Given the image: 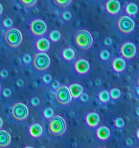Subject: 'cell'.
Segmentation results:
<instances>
[{"mask_svg":"<svg viewBox=\"0 0 139 148\" xmlns=\"http://www.w3.org/2000/svg\"><path fill=\"white\" fill-rule=\"evenodd\" d=\"M28 108L23 103H16L11 109V116L14 120L18 121H23L28 116Z\"/></svg>","mask_w":139,"mask_h":148,"instance_id":"obj_6","label":"cell"},{"mask_svg":"<svg viewBox=\"0 0 139 148\" xmlns=\"http://www.w3.org/2000/svg\"><path fill=\"white\" fill-rule=\"evenodd\" d=\"M120 3L117 0H108L105 4V9L107 12L111 14H116L120 10Z\"/></svg>","mask_w":139,"mask_h":148,"instance_id":"obj_11","label":"cell"},{"mask_svg":"<svg viewBox=\"0 0 139 148\" xmlns=\"http://www.w3.org/2000/svg\"><path fill=\"white\" fill-rule=\"evenodd\" d=\"M18 1L23 7L30 8L36 4L37 0H18Z\"/></svg>","mask_w":139,"mask_h":148,"instance_id":"obj_24","label":"cell"},{"mask_svg":"<svg viewBox=\"0 0 139 148\" xmlns=\"http://www.w3.org/2000/svg\"><path fill=\"white\" fill-rule=\"evenodd\" d=\"M109 56H110V53L107 50H105V49H104V50H102L100 51L99 57L101 58V59H102V60L104 61L108 60Z\"/></svg>","mask_w":139,"mask_h":148,"instance_id":"obj_27","label":"cell"},{"mask_svg":"<svg viewBox=\"0 0 139 148\" xmlns=\"http://www.w3.org/2000/svg\"><path fill=\"white\" fill-rule=\"evenodd\" d=\"M8 76V72L6 69H2L0 71V77L2 78H6Z\"/></svg>","mask_w":139,"mask_h":148,"instance_id":"obj_37","label":"cell"},{"mask_svg":"<svg viewBox=\"0 0 139 148\" xmlns=\"http://www.w3.org/2000/svg\"><path fill=\"white\" fill-rule=\"evenodd\" d=\"M50 58L44 52L36 53L33 58V66L37 71L46 70L50 65Z\"/></svg>","mask_w":139,"mask_h":148,"instance_id":"obj_4","label":"cell"},{"mask_svg":"<svg viewBox=\"0 0 139 148\" xmlns=\"http://www.w3.org/2000/svg\"><path fill=\"white\" fill-rule=\"evenodd\" d=\"M125 143H126V145H127V146H131L132 145V143H133V142H132L131 139H130V138H127V140H126Z\"/></svg>","mask_w":139,"mask_h":148,"instance_id":"obj_40","label":"cell"},{"mask_svg":"<svg viewBox=\"0 0 139 148\" xmlns=\"http://www.w3.org/2000/svg\"><path fill=\"white\" fill-rule=\"evenodd\" d=\"M29 28L34 36H41L47 30V25L43 20L36 19L30 23Z\"/></svg>","mask_w":139,"mask_h":148,"instance_id":"obj_8","label":"cell"},{"mask_svg":"<svg viewBox=\"0 0 139 148\" xmlns=\"http://www.w3.org/2000/svg\"><path fill=\"white\" fill-rule=\"evenodd\" d=\"M95 84H96V86H98V85H101V80H100L99 79H96Z\"/></svg>","mask_w":139,"mask_h":148,"instance_id":"obj_41","label":"cell"},{"mask_svg":"<svg viewBox=\"0 0 139 148\" xmlns=\"http://www.w3.org/2000/svg\"><path fill=\"white\" fill-rule=\"evenodd\" d=\"M73 42L78 49L85 51L91 48L94 40L90 32L83 29L75 32L73 35Z\"/></svg>","mask_w":139,"mask_h":148,"instance_id":"obj_2","label":"cell"},{"mask_svg":"<svg viewBox=\"0 0 139 148\" xmlns=\"http://www.w3.org/2000/svg\"><path fill=\"white\" fill-rule=\"evenodd\" d=\"M113 69L117 72H121L125 69L126 62L122 58H115L111 63Z\"/></svg>","mask_w":139,"mask_h":148,"instance_id":"obj_13","label":"cell"},{"mask_svg":"<svg viewBox=\"0 0 139 148\" xmlns=\"http://www.w3.org/2000/svg\"><path fill=\"white\" fill-rule=\"evenodd\" d=\"M85 121L87 124L91 127H95L99 124L100 116L97 113L91 112L87 114L85 116Z\"/></svg>","mask_w":139,"mask_h":148,"instance_id":"obj_12","label":"cell"},{"mask_svg":"<svg viewBox=\"0 0 139 148\" xmlns=\"http://www.w3.org/2000/svg\"><path fill=\"white\" fill-rule=\"evenodd\" d=\"M98 148H105V147H98Z\"/></svg>","mask_w":139,"mask_h":148,"instance_id":"obj_50","label":"cell"},{"mask_svg":"<svg viewBox=\"0 0 139 148\" xmlns=\"http://www.w3.org/2000/svg\"><path fill=\"white\" fill-rule=\"evenodd\" d=\"M136 148H138V147H136Z\"/></svg>","mask_w":139,"mask_h":148,"instance_id":"obj_51","label":"cell"},{"mask_svg":"<svg viewBox=\"0 0 139 148\" xmlns=\"http://www.w3.org/2000/svg\"><path fill=\"white\" fill-rule=\"evenodd\" d=\"M80 98V101L83 103H85L88 101V95H87L86 93H82L81 95V96L79 97Z\"/></svg>","mask_w":139,"mask_h":148,"instance_id":"obj_34","label":"cell"},{"mask_svg":"<svg viewBox=\"0 0 139 148\" xmlns=\"http://www.w3.org/2000/svg\"><path fill=\"white\" fill-rule=\"evenodd\" d=\"M36 47L39 51L46 52L49 50V47H50V43H49L48 39L45 38H41L36 42Z\"/></svg>","mask_w":139,"mask_h":148,"instance_id":"obj_14","label":"cell"},{"mask_svg":"<svg viewBox=\"0 0 139 148\" xmlns=\"http://www.w3.org/2000/svg\"><path fill=\"white\" fill-rule=\"evenodd\" d=\"M70 91L71 95L73 98L77 99V98H79L81 96V94L83 93V88L79 84H72L69 86Z\"/></svg>","mask_w":139,"mask_h":148,"instance_id":"obj_16","label":"cell"},{"mask_svg":"<svg viewBox=\"0 0 139 148\" xmlns=\"http://www.w3.org/2000/svg\"><path fill=\"white\" fill-rule=\"evenodd\" d=\"M16 85H17L18 87H23V85H24V82H23V79H17V82H16Z\"/></svg>","mask_w":139,"mask_h":148,"instance_id":"obj_39","label":"cell"},{"mask_svg":"<svg viewBox=\"0 0 139 148\" xmlns=\"http://www.w3.org/2000/svg\"><path fill=\"white\" fill-rule=\"evenodd\" d=\"M114 124H115V127L117 128H122L125 125V121L123 120L122 118H119L116 119L115 121H114Z\"/></svg>","mask_w":139,"mask_h":148,"instance_id":"obj_28","label":"cell"},{"mask_svg":"<svg viewBox=\"0 0 139 148\" xmlns=\"http://www.w3.org/2000/svg\"><path fill=\"white\" fill-rule=\"evenodd\" d=\"M110 134H111V132H110L109 129L105 126H101L98 127L96 130L97 137L101 140H106L109 139Z\"/></svg>","mask_w":139,"mask_h":148,"instance_id":"obj_15","label":"cell"},{"mask_svg":"<svg viewBox=\"0 0 139 148\" xmlns=\"http://www.w3.org/2000/svg\"><path fill=\"white\" fill-rule=\"evenodd\" d=\"M110 98L113 100L118 99L121 96V91L118 88H113L109 91Z\"/></svg>","mask_w":139,"mask_h":148,"instance_id":"obj_25","label":"cell"},{"mask_svg":"<svg viewBox=\"0 0 139 148\" xmlns=\"http://www.w3.org/2000/svg\"><path fill=\"white\" fill-rule=\"evenodd\" d=\"M0 90H1V85H0Z\"/></svg>","mask_w":139,"mask_h":148,"instance_id":"obj_49","label":"cell"},{"mask_svg":"<svg viewBox=\"0 0 139 148\" xmlns=\"http://www.w3.org/2000/svg\"><path fill=\"white\" fill-rule=\"evenodd\" d=\"M72 98L69 88L65 85L60 86L55 90L54 99L59 105H67L71 102Z\"/></svg>","mask_w":139,"mask_h":148,"instance_id":"obj_5","label":"cell"},{"mask_svg":"<svg viewBox=\"0 0 139 148\" xmlns=\"http://www.w3.org/2000/svg\"><path fill=\"white\" fill-rule=\"evenodd\" d=\"M22 59H23V63L28 64H30V62H31V56H30L29 54H25L23 55Z\"/></svg>","mask_w":139,"mask_h":148,"instance_id":"obj_32","label":"cell"},{"mask_svg":"<svg viewBox=\"0 0 139 148\" xmlns=\"http://www.w3.org/2000/svg\"><path fill=\"white\" fill-rule=\"evenodd\" d=\"M49 38L51 39V40L53 42H57L58 40H60L61 38V33L59 30H54L52 31H51V33L49 35Z\"/></svg>","mask_w":139,"mask_h":148,"instance_id":"obj_23","label":"cell"},{"mask_svg":"<svg viewBox=\"0 0 139 148\" xmlns=\"http://www.w3.org/2000/svg\"><path fill=\"white\" fill-rule=\"evenodd\" d=\"M117 26L118 30L121 33L124 34H128L134 30V20L129 16L122 15L117 20Z\"/></svg>","mask_w":139,"mask_h":148,"instance_id":"obj_7","label":"cell"},{"mask_svg":"<svg viewBox=\"0 0 139 148\" xmlns=\"http://www.w3.org/2000/svg\"><path fill=\"white\" fill-rule=\"evenodd\" d=\"M54 112L53 109L52 108H46L43 111V116L46 119H50L51 118H52L54 116Z\"/></svg>","mask_w":139,"mask_h":148,"instance_id":"obj_26","label":"cell"},{"mask_svg":"<svg viewBox=\"0 0 139 148\" xmlns=\"http://www.w3.org/2000/svg\"><path fill=\"white\" fill-rule=\"evenodd\" d=\"M51 87H52V89H54V90H56L58 88H59V87H60V84H59V82H58V81L54 80V81H53V82H52Z\"/></svg>","mask_w":139,"mask_h":148,"instance_id":"obj_36","label":"cell"},{"mask_svg":"<svg viewBox=\"0 0 139 148\" xmlns=\"http://www.w3.org/2000/svg\"><path fill=\"white\" fill-rule=\"evenodd\" d=\"M136 92H137L138 95H139V86H138L137 88H136Z\"/></svg>","mask_w":139,"mask_h":148,"instance_id":"obj_46","label":"cell"},{"mask_svg":"<svg viewBox=\"0 0 139 148\" xmlns=\"http://www.w3.org/2000/svg\"><path fill=\"white\" fill-rule=\"evenodd\" d=\"M4 41L10 48H17L23 42V35L17 28H10L4 35Z\"/></svg>","mask_w":139,"mask_h":148,"instance_id":"obj_3","label":"cell"},{"mask_svg":"<svg viewBox=\"0 0 139 148\" xmlns=\"http://www.w3.org/2000/svg\"><path fill=\"white\" fill-rule=\"evenodd\" d=\"M90 69V64L87 60L84 59H78L75 64V69L77 73L84 75L87 73Z\"/></svg>","mask_w":139,"mask_h":148,"instance_id":"obj_10","label":"cell"},{"mask_svg":"<svg viewBox=\"0 0 139 148\" xmlns=\"http://www.w3.org/2000/svg\"><path fill=\"white\" fill-rule=\"evenodd\" d=\"M2 126H3V120H2V119L0 117V128H1V127H2Z\"/></svg>","mask_w":139,"mask_h":148,"instance_id":"obj_43","label":"cell"},{"mask_svg":"<svg viewBox=\"0 0 139 148\" xmlns=\"http://www.w3.org/2000/svg\"><path fill=\"white\" fill-rule=\"evenodd\" d=\"M136 83H137L138 86H139V76H138V77L137 78V80H136Z\"/></svg>","mask_w":139,"mask_h":148,"instance_id":"obj_47","label":"cell"},{"mask_svg":"<svg viewBox=\"0 0 139 148\" xmlns=\"http://www.w3.org/2000/svg\"><path fill=\"white\" fill-rule=\"evenodd\" d=\"M52 3L55 7L58 8L63 9L68 7L71 4L72 0H52Z\"/></svg>","mask_w":139,"mask_h":148,"instance_id":"obj_21","label":"cell"},{"mask_svg":"<svg viewBox=\"0 0 139 148\" xmlns=\"http://www.w3.org/2000/svg\"><path fill=\"white\" fill-rule=\"evenodd\" d=\"M2 12H3V7L2 5H1V3H0V14H1Z\"/></svg>","mask_w":139,"mask_h":148,"instance_id":"obj_42","label":"cell"},{"mask_svg":"<svg viewBox=\"0 0 139 148\" xmlns=\"http://www.w3.org/2000/svg\"><path fill=\"white\" fill-rule=\"evenodd\" d=\"M62 18L65 21H69L72 18V14L69 11H65L62 13Z\"/></svg>","mask_w":139,"mask_h":148,"instance_id":"obj_29","label":"cell"},{"mask_svg":"<svg viewBox=\"0 0 139 148\" xmlns=\"http://www.w3.org/2000/svg\"><path fill=\"white\" fill-rule=\"evenodd\" d=\"M136 114H137L138 116H139V107H138V108H136Z\"/></svg>","mask_w":139,"mask_h":148,"instance_id":"obj_44","label":"cell"},{"mask_svg":"<svg viewBox=\"0 0 139 148\" xmlns=\"http://www.w3.org/2000/svg\"><path fill=\"white\" fill-rule=\"evenodd\" d=\"M66 122L60 116H54L48 124V134L52 137H60L66 131Z\"/></svg>","mask_w":139,"mask_h":148,"instance_id":"obj_1","label":"cell"},{"mask_svg":"<svg viewBox=\"0 0 139 148\" xmlns=\"http://www.w3.org/2000/svg\"><path fill=\"white\" fill-rule=\"evenodd\" d=\"M111 43H112V41H111V39L110 38H106L105 39H104V43L105 46H109L111 45Z\"/></svg>","mask_w":139,"mask_h":148,"instance_id":"obj_38","label":"cell"},{"mask_svg":"<svg viewBox=\"0 0 139 148\" xmlns=\"http://www.w3.org/2000/svg\"><path fill=\"white\" fill-rule=\"evenodd\" d=\"M11 94L12 92L9 88H5L2 92V95H4V97H5V98H9V97H10Z\"/></svg>","mask_w":139,"mask_h":148,"instance_id":"obj_35","label":"cell"},{"mask_svg":"<svg viewBox=\"0 0 139 148\" xmlns=\"http://www.w3.org/2000/svg\"><path fill=\"white\" fill-rule=\"evenodd\" d=\"M3 25L6 27H10L12 26L13 25V21L11 18L10 17H7V18L4 19L2 22Z\"/></svg>","mask_w":139,"mask_h":148,"instance_id":"obj_30","label":"cell"},{"mask_svg":"<svg viewBox=\"0 0 139 148\" xmlns=\"http://www.w3.org/2000/svg\"><path fill=\"white\" fill-rule=\"evenodd\" d=\"M24 148H33V147H30V146H28V147H24Z\"/></svg>","mask_w":139,"mask_h":148,"instance_id":"obj_48","label":"cell"},{"mask_svg":"<svg viewBox=\"0 0 139 148\" xmlns=\"http://www.w3.org/2000/svg\"><path fill=\"white\" fill-rule=\"evenodd\" d=\"M120 53L122 56L127 59H132L136 53V47L134 43L126 42L120 47Z\"/></svg>","mask_w":139,"mask_h":148,"instance_id":"obj_9","label":"cell"},{"mask_svg":"<svg viewBox=\"0 0 139 148\" xmlns=\"http://www.w3.org/2000/svg\"><path fill=\"white\" fill-rule=\"evenodd\" d=\"M11 137L5 130H0V147H6L10 144Z\"/></svg>","mask_w":139,"mask_h":148,"instance_id":"obj_17","label":"cell"},{"mask_svg":"<svg viewBox=\"0 0 139 148\" xmlns=\"http://www.w3.org/2000/svg\"><path fill=\"white\" fill-rule=\"evenodd\" d=\"M98 98L102 103H107L110 99L109 92L107 90H101L100 91L98 95Z\"/></svg>","mask_w":139,"mask_h":148,"instance_id":"obj_22","label":"cell"},{"mask_svg":"<svg viewBox=\"0 0 139 148\" xmlns=\"http://www.w3.org/2000/svg\"><path fill=\"white\" fill-rule=\"evenodd\" d=\"M136 136H137V138L139 140V129L136 132Z\"/></svg>","mask_w":139,"mask_h":148,"instance_id":"obj_45","label":"cell"},{"mask_svg":"<svg viewBox=\"0 0 139 148\" xmlns=\"http://www.w3.org/2000/svg\"><path fill=\"white\" fill-rule=\"evenodd\" d=\"M30 103H31L33 106H37L40 103V100L37 97H34V98H33L30 100Z\"/></svg>","mask_w":139,"mask_h":148,"instance_id":"obj_33","label":"cell"},{"mask_svg":"<svg viewBox=\"0 0 139 148\" xmlns=\"http://www.w3.org/2000/svg\"><path fill=\"white\" fill-rule=\"evenodd\" d=\"M52 80V76L49 74H46L43 76V81L44 82V83L46 84H49Z\"/></svg>","mask_w":139,"mask_h":148,"instance_id":"obj_31","label":"cell"},{"mask_svg":"<svg viewBox=\"0 0 139 148\" xmlns=\"http://www.w3.org/2000/svg\"><path fill=\"white\" fill-rule=\"evenodd\" d=\"M29 134L33 137H39L42 135L43 128L39 124H33L29 127Z\"/></svg>","mask_w":139,"mask_h":148,"instance_id":"obj_18","label":"cell"},{"mask_svg":"<svg viewBox=\"0 0 139 148\" xmlns=\"http://www.w3.org/2000/svg\"><path fill=\"white\" fill-rule=\"evenodd\" d=\"M62 57L67 61H71L75 58V51L71 48H66L62 51Z\"/></svg>","mask_w":139,"mask_h":148,"instance_id":"obj_19","label":"cell"},{"mask_svg":"<svg viewBox=\"0 0 139 148\" xmlns=\"http://www.w3.org/2000/svg\"><path fill=\"white\" fill-rule=\"evenodd\" d=\"M138 11V7L135 3H129L125 7V12L128 15H135Z\"/></svg>","mask_w":139,"mask_h":148,"instance_id":"obj_20","label":"cell"}]
</instances>
